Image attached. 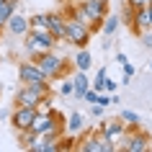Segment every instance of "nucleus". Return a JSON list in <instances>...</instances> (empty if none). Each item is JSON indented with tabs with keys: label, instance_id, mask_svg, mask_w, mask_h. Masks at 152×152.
Wrapping results in <instances>:
<instances>
[{
	"label": "nucleus",
	"instance_id": "1",
	"mask_svg": "<svg viewBox=\"0 0 152 152\" xmlns=\"http://www.w3.org/2000/svg\"><path fill=\"white\" fill-rule=\"evenodd\" d=\"M31 59L36 62V67L44 72V77H47V80L62 77L64 72L72 70V62H67L64 57H57L54 49H52V52H44V54H39V57H31Z\"/></svg>",
	"mask_w": 152,
	"mask_h": 152
},
{
	"label": "nucleus",
	"instance_id": "2",
	"mask_svg": "<svg viewBox=\"0 0 152 152\" xmlns=\"http://www.w3.org/2000/svg\"><path fill=\"white\" fill-rule=\"evenodd\" d=\"M23 47L28 57H39L44 52H52L57 47V39L52 31H39V28H31V31L23 36Z\"/></svg>",
	"mask_w": 152,
	"mask_h": 152
},
{
	"label": "nucleus",
	"instance_id": "3",
	"mask_svg": "<svg viewBox=\"0 0 152 152\" xmlns=\"http://www.w3.org/2000/svg\"><path fill=\"white\" fill-rule=\"evenodd\" d=\"M90 28L85 23H80L77 18H64V41L67 44H72V47H88V41H90Z\"/></svg>",
	"mask_w": 152,
	"mask_h": 152
},
{
	"label": "nucleus",
	"instance_id": "4",
	"mask_svg": "<svg viewBox=\"0 0 152 152\" xmlns=\"http://www.w3.org/2000/svg\"><path fill=\"white\" fill-rule=\"evenodd\" d=\"M75 147L80 152H116V144L111 139H106L103 132L101 134H80V139L75 142Z\"/></svg>",
	"mask_w": 152,
	"mask_h": 152
},
{
	"label": "nucleus",
	"instance_id": "5",
	"mask_svg": "<svg viewBox=\"0 0 152 152\" xmlns=\"http://www.w3.org/2000/svg\"><path fill=\"white\" fill-rule=\"evenodd\" d=\"M121 150H126V152H147L150 150V137L142 134V132H137V129L126 126V134L121 139Z\"/></svg>",
	"mask_w": 152,
	"mask_h": 152
},
{
	"label": "nucleus",
	"instance_id": "6",
	"mask_svg": "<svg viewBox=\"0 0 152 152\" xmlns=\"http://www.w3.org/2000/svg\"><path fill=\"white\" fill-rule=\"evenodd\" d=\"M34 116H36V108H31V106H16L13 113H10V124H13L16 132H23V129H31Z\"/></svg>",
	"mask_w": 152,
	"mask_h": 152
},
{
	"label": "nucleus",
	"instance_id": "7",
	"mask_svg": "<svg viewBox=\"0 0 152 152\" xmlns=\"http://www.w3.org/2000/svg\"><path fill=\"white\" fill-rule=\"evenodd\" d=\"M101 132H103L106 139H111L113 144H119L121 139H124V134H126V124L121 119H106L103 124H101Z\"/></svg>",
	"mask_w": 152,
	"mask_h": 152
},
{
	"label": "nucleus",
	"instance_id": "8",
	"mask_svg": "<svg viewBox=\"0 0 152 152\" xmlns=\"http://www.w3.org/2000/svg\"><path fill=\"white\" fill-rule=\"evenodd\" d=\"M18 80L23 83V85H31V83L47 80V77H44V72L36 67V62L28 59V62H21V64H18Z\"/></svg>",
	"mask_w": 152,
	"mask_h": 152
},
{
	"label": "nucleus",
	"instance_id": "9",
	"mask_svg": "<svg viewBox=\"0 0 152 152\" xmlns=\"http://www.w3.org/2000/svg\"><path fill=\"white\" fill-rule=\"evenodd\" d=\"M41 93L36 88H31V85H23V88L16 90V106H31V108H36V106L41 103Z\"/></svg>",
	"mask_w": 152,
	"mask_h": 152
},
{
	"label": "nucleus",
	"instance_id": "10",
	"mask_svg": "<svg viewBox=\"0 0 152 152\" xmlns=\"http://www.w3.org/2000/svg\"><path fill=\"white\" fill-rule=\"evenodd\" d=\"M5 28H8L13 36H26V34H28V18L21 16V13H10V18L5 21Z\"/></svg>",
	"mask_w": 152,
	"mask_h": 152
},
{
	"label": "nucleus",
	"instance_id": "11",
	"mask_svg": "<svg viewBox=\"0 0 152 152\" xmlns=\"http://www.w3.org/2000/svg\"><path fill=\"white\" fill-rule=\"evenodd\" d=\"M88 88H90V77L83 70H77L72 75V98H75V101H83V96H85Z\"/></svg>",
	"mask_w": 152,
	"mask_h": 152
},
{
	"label": "nucleus",
	"instance_id": "12",
	"mask_svg": "<svg viewBox=\"0 0 152 152\" xmlns=\"http://www.w3.org/2000/svg\"><path fill=\"white\" fill-rule=\"evenodd\" d=\"M64 132H67V134H72V137H80L83 132H85V116H83V113H70V116H67V119H64Z\"/></svg>",
	"mask_w": 152,
	"mask_h": 152
},
{
	"label": "nucleus",
	"instance_id": "13",
	"mask_svg": "<svg viewBox=\"0 0 152 152\" xmlns=\"http://www.w3.org/2000/svg\"><path fill=\"white\" fill-rule=\"evenodd\" d=\"M47 26L54 34L57 41H64V16L62 13H47Z\"/></svg>",
	"mask_w": 152,
	"mask_h": 152
},
{
	"label": "nucleus",
	"instance_id": "14",
	"mask_svg": "<svg viewBox=\"0 0 152 152\" xmlns=\"http://www.w3.org/2000/svg\"><path fill=\"white\" fill-rule=\"evenodd\" d=\"M90 64H93V57H90V52H88L85 47H83V49H77V54L72 57V67H75V70L88 72V70H90Z\"/></svg>",
	"mask_w": 152,
	"mask_h": 152
},
{
	"label": "nucleus",
	"instance_id": "15",
	"mask_svg": "<svg viewBox=\"0 0 152 152\" xmlns=\"http://www.w3.org/2000/svg\"><path fill=\"white\" fill-rule=\"evenodd\" d=\"M116 28H119V16H111V13H106L101 31H103L106 36H113V34H116Z\"/></svg>",
	"mask_w": 152,
	"mask_h": 152
},
{
	"label": "nucleus",
	"instance_id": "16",
	"mask_svg": "<svg viewBox=\"0 0 152 152\" xmlns=\"http://www.w3.org/2000/svg\"><path fill=\"white\" fill-rule=\"evenodd\" d=\"M31 28H39V31H49V26H47V13H36V16L28 18V31Z\"/></svg>",
	"mask_w": 152,
	"mask_h": 152
},
{
	"label": "nucleus",
	"instance_id": "17",
	"mask_svg": "<svg viewBox=\"0 0 152 152\" xmlns=\"http://www.w3.org/2000/svg\"><path fill=\"white\" fill-rule=\"evenodd\" d=\"M119 119L124 121L129 129H137V126H139V113H134V111H121Z\"/></svg>",
	"mask_w": 152,
	"mask_h": 152
},
{
	"label": "nucleus",
	"instance_id": "18",
	"mask_svg": "<svg viewBox=\"0 0 152 152\" xmlns=\"http://www.w3.org/2000/svg\"><path fill=\"white\" fill-rule=\"evenodd\" d=\"M108 77V72H106V67H98V75H96V80H90V88L96 90V93H101L103 90V80Z\"/></svg>",
	"mask_w": 152,
	"mask_h": 152
},
{
	"label": "nucleus",
	"instance_id": "19",
	"mask_svg": "<svg viewBox=\"0 0 152 152\" xmlns=\"http://www.w3.org/2000/svg\"><path fill=\"white\" fill-rule=\"evenodd\" d=\"M59 93H62V96H72V77H70V80H62Z\"/></svg>",
	"mask_w": 152,
	"mask_h": 152
},
{
	"label": "nucleus",
	"instance_id": "20",
	"mask_svg": "<svg viewBox=\"0 0 152 152\" xmlns=\"http://www.w3.org/2000/svg\"><path fill=\"white\" fill-rule=\"evenodd\" d=\"M90 116H93V119H101V116H103V106L90 103Z\"/></svg>",
	"mask_w": 152,
	"mask_h": 152
},
{
	"label": "nucleus",
	"instance_id": "21",
	"mask_svg": "<svg viewBox=\"0 0 152 152\" xmlns=\"http://www.w3.org/2000/svg\"><path fill=\"white\" fill-rule=\"evenodd\" d=\"M150 3H152V0H126V5H132V8H144V5H150Z\"/></svg>",
	"mask_w": 152,
	"mask_h": 152
},
{
	"label": "nucleus",
	"instance_id": "22",
	"mask_svg": "<svg viewBox=\"0 0 152 152\" xmlns=\"http://www.w3.org/2000/svg\"><path fill=\"white\" fill-rule=\"evenodd\" d=\"M103 90L106 93H116V80H108V77H106L103 80Z\"/></svg>",
	"mask_w": 152,
	"mask_h": 152
},
{
	"label": "nucleus",
	"instance_id": "23",
	"mask_svg": "<svg viewBox=\"0 0 152 152\" xmlns=\"http://www.w3.org/2000/svg\"><path fill=\"white\" fill-rule=\"evenodd\" d=\"M121 67H124V77H134V67H132L129 62H124Z\"/></svg>",
	"mask_w": 152,
	"mask_h": 152
},
{
	"label": "nucleus",
	"instance_id": "24",
	"mask_svg": "<svg viewBox=\"0 0 152 152\" xmlns=\"http://www.w3.org/2000/svg\"><path fill=\"white\" fill-rule=\"evenodd\" d=\"M116 62H119V64H124V62H129V57L124 54V52H119V54H116Z\"/></svg>",
	"mask_w": 152,
	"mask_h": 152
},
{
	"label": "nucleus",
	"instance_id": "25",
	"mask_svg": "<svg viewBox=\"0 0 152 152\" xmlns=\"http://www.w3.org/2000/svg\"><path fill=\"white\" fill-rule=\"evenodd\" d=\"M142 41H144V47H152V34H144Z\"/></svg>",
	"mask_w": 152,
	"mask_h": 152
},
{
	"label": "nucleus",
	"instance_id": "26",
	"mask_svg": "<svg viewBox=\"0 0 152 152\" xmlns=\"http://www.w3.org/2000/svg\"><path fill=\"white\" fill-rule=\"evenodd\" d=\"M147 18H150V28H152V3L147 5Z\"/></svg>",
	"mask_w": 152,
	"mask_h": 152
},
{
	"label": "nucleus",
	"instance_id": "27",
	"mask_svg": "<svg viewBox=\"0 0 152 152\" xmlns=\"http://www.w3.org/2000/svg\"><path fill=\"white\" fill-rule=\"evenodd\" d=\"M150 70H152V62H150Z\"/></svg>",
	"mask_w": 152,
	"mask_h": 152
},
{
	"label": "nucleus",
	"instance_id": "28",
	"mask_svg": "<svg viewBox=\"0 0 152 152\" xmlns=\"http://www.w3.org/2000/svg\"><path fill=\"white\" fill-rule=\"evenodd\" d=\"M77 3H83V0H77Z\"/></svg>",
	"mask_w": 152,
	"mask_h": 152
},
{
	"label": "nucleus",
	"instance_id": "29",
	"mask_svg": "<svg viewBox=\"0 0 152 152\" xmlns=\"http://www.w3.org/2000/svg\"><path fill=\"white\" fill-rule=\"evenodd\" d=\"M0 3H3V0H0Z\"/></svg>",
	"mask_w": 152,
	"mask_h": 152
}]
</instances>
